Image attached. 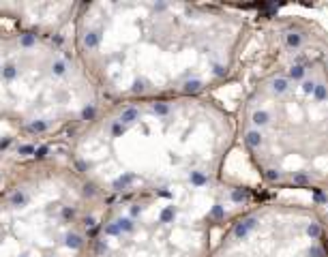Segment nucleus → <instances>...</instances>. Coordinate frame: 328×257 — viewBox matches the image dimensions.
Here are the masks:
<instances>
[{
	"label": "nucleus",
	"instance_id": "f257e3e1",
	"mask_svg": "<svg viewBox=\"0 0 328 257\" xmlns=\"http://www.w3.org/2000/svg\"><path fill=\"white\" fill-rule=\"evenodd\" d=\"M326 4L255 9V71L236 139L264 186L328 193Z\"/></svg>",
	"mask_w": 328,
	"mask_h": 257
},
{
	"label": "nucleus",
	"instance_id": "f03ea898",
	"mask_svg": "<svg viewBox=\"0 0 328 257\" xmlns=\"http://www.w3.org/2000/svg\"><path fill=\"white\" fill-rule=\"evenodd\" d=\"M328 218L302 202L260 199L234 216L210 257H326Z\"/></svg>",
	"mask_w": 328,
	"mask_h": 257
},
{
	"label": "nucleus",
	"instance_id": "7ed1b4c3",
	"mask_svg": "<svg viewBox=\"0 0 328 257\" xmlns=\"http://www.w3.org/2000/svg\"><path fill=\"white\" fill-rule=\"evenodd\" d=\"M326 257H328V240H326Z\"/></svg>",
	"mask_w": 328,
	"mask_h": 257
}]
</instances>
